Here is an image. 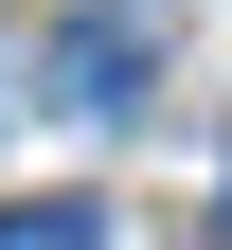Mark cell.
Returning <instances> with one entry per match:
<instances>
[{"label": "cell", "mask_w": 232, "mask_h": 250, "mask_svg": "<svg viewBox=\"0 0 232 250\" xmlns=\"http://www.w3.org/2000/svg\"><path fill=\"white\" fill-rule=\"evenodd\" d=\"M0 89H18V54H0Z\"/></svg>", "instance_id": "obj_3"}, {"label": "cell", "mask_w": 232, "mask_h": 250, "mask_svg": "<svg viewBox=\"0 0 232 250\" xmlns=\"http://www.w3.org/2000/svg\"><path fill=\"white\" fill-rule=\"evenodd\" d=\"M54 89H72L89 125H143V89H161V54H143V18H72V36H54Z\"/></svg>", "instance_id": "obj_1"}, {"label": "cell", "mask_w": 232, "mask_h": 250, "mask_svg": "<svg viewBox=\"0 0 232 250\" xmlns=\"http://www.w3.org/2000/svg\"><path fill=\"white\" fill-rule=\"evenodd\" d=\"M0 250H107V214H89V197H18V214H0Z\"/></svg>", "instance_id": "obj_2"}]
</instances>
